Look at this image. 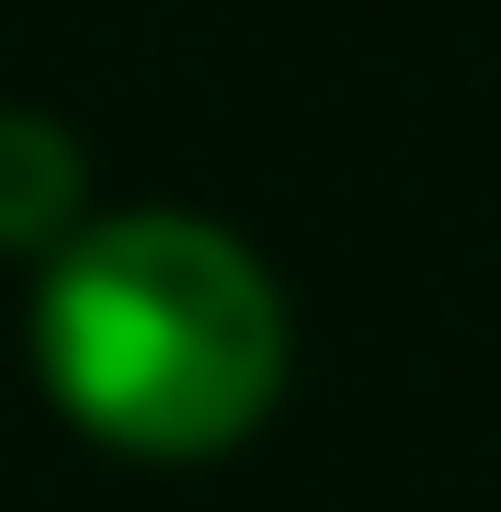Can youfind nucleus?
<instances>
[{
	"label": "nucleus",
	"instance_id": "obj_1",
	"mask_svg": "<svg viewBox=\"0 0 501 512\" xmlns=\"http://www.w3.org/2000/svg\"><path fill=\"white\" fill-rule=\"evenodd\" d=\"M35 365L126 456H217L285 387L274 274L205 217H103L46 251Z\"/></svg>",
	"mask_w": 501,
	"mask_h": 512
},
{
	"label": "nucleus",
	"instance_id": "obj_2",
	"mask_svg": "<svg viewBox=\"0 0 501 512\" xmlns=\"http://www.w3.org/2000/svg\"><path fill=\"white\" fill-rule=\"evenodd\" d=\"M80 228V148L46 114H0V251H57Z\"/></svg>",
	"mask_w": 501,
	"mask_h": 512
}]
</instances>
